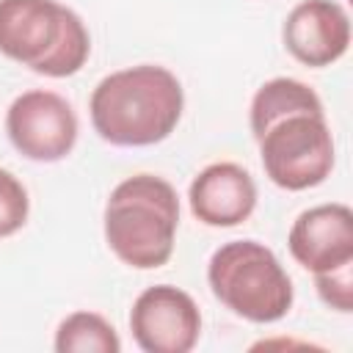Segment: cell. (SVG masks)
Wrapping results in <instances>:
<instances>
[{"instance_id":"1","label":"cell","mask_w":353,"mask_h":353,"mask_svg":"<svg viewBox=\"0 0 353 353\" xmlns=\"http://www.w3.org/2000/svg\"><path fill=\"white\" fill-rule=\"evenodd\" d=\"M182 110V83L160 63L110 72L88 99L94 132L113 146H154L165 141L176 130Z\"/></svg>"},{"instance_id":"12","label":"cell","mask_w":353,"mask_h":353,"mask_svg":"<svg viewBox=\"0 0 353 353\" xmlns=\"http://www.w3.org/2000/svg\"><path fill=\"white\" fill-rule=\"evenodd\" d=\"M52 347L58 353H119L116 328L97 312H72L55 328Z\"/></svg>"},{"instance_id":"14","label":"cell","mask_w":353,"mask_h":353,"mask_svg":"<svg viewBox=\"0 0 353 353\" xmlns=\"http://www.w3.org/2000/svg\"><path fill=\"white\" fill-rule=\"evenodd\" d=\"M314 287H317V295L325 306H331L342 314L353 312V265L339 268L334 273L314 276Z\"/></svg>"},{"instance_id":"10","label":"cell","mask_w":353,"mask_h":353,"mask_svg":"<svg viewBox=\"0 0 353 353\" xmlns=\"http://www.w3.org/2000/svg\"><path fill=\"white\" fill-rule=\"evenodd\" d=\"M188 204L193 218L204 226H240L256 210V182L237 163H210L193 176L188 188Z\"/></svg>"},{"instance_id":"3","label":"cell","mask_w":353,"mask_h":353,"mask_svg":"<svg viewBox=\"0 0 353 353\" xmlns=\"http://www.w3.org/2000/svg\"><path fill=\"white\" fill-rule=\"evenodd\" d=\"M0 55L44 77H72L91 55V36L58 0H0Z\"/></svg>"},{"instance_id":"2","label":"cell","mask_w":353,"mask_h":353,"mask_svg":"<svg viewBox=\"0 0 353 353\" xmlns=\"http://www.w3.org/2000/svg\"><path fill=\"white\" fill-rule=\"evenodd\" d=\"M176 229L179 196L174 185L163 176L132 174L121 179L105 201V243L127 268H163L174 254Z\"/></svg>"},{"instance_id":"11","label":"cell","mask_w":353,"mask_h":353,"mask_svg":"<svg viewBox=\"0 0 353 353\" xmlns=\"http://www.w3.org/2000/svg\"><path fill=\"white\" fill-rule=\"evenodd\" d=\"M292 113H325L323 110V99L317 97V91L295 77H273L268 83H262L251 99V110H248V124H251V135L254 141L279 119L292 116Z\"/></svg>"},{"instance_id":"4","label":"cell","mask_w":353,"mask_h":353,"mask_svg":"<svg viewBox=\"0 0 353 353\" xmlns=\"http://www.w3.org/2000/svg\"><path fill=\"white\" fill-rule=\"evenodd\" d=\"M212 295L248 323H279L295 301L292 279L279 256L259 240H229L207 262Z\"/></svg>"},{"instance_id":"7","label":"cell","mask_w":353,"mask_h":353,"mask_svg":"<svg viewBox=\"0 0 353 353\" xmlns=\"http://www.w3.org/2000/svg\"><path fill=\"white\" fill-rule=\"evenodd\" d=\"M130 331L143 353H188L201 336V312L185 290L154 284L132 301Z\"/></svg>"},{"instance_id":"5","label":"cell","mask_w":353,"mask_h":353,"mask_svg":"<svg viewBox=\"0 0 353 353\" xmlns=\"http://www.w3.org/2000/svg\"><path fill=\"white\" fill-rule=\"evenodd\" d=\"M265 176L290 193L323 185L336 160L325 113H292L273 121L259 138Z\"/></svg>"},{"instance_id":"6","label":"cell","mask_w":353,"mask_h":353,"mask_svg":"<svg viewBox=\"0 0 353 353\" xmlns=\"http://www.w3.org/2000/svg\"><path fill=\"white\" fill-rule=\"evenodd\" d=\"M77 113L55 91L30 88L6 110V135L11 146L33 163H58L77 143Z\"/></svg>"},{"instance_id":"8","label":"cell","mask_w":353,"mask_h":353,"mask_svg":"<svg viewBox=\"0 0 353 353\" xmlns=\"http://www.w3.org/2000/svg\"><path fill=\"white\" fill-rule=\"evenodd\" d=\"M292 259L312 276L334 273L353 265V212L347 204L331 201L303 210L287 234Z\"/></svg>"},{"instance_id":"9","label":"cell","mask_w":353,"mask_h":353,"mask_svg":"<svg viewBox=\"0 0 353 353\" xmlns=\"http://www.w3.org/2000/svg\"><path fill=\"white\" fill-rule=\"evenodd\" d=\"M281 41L298 63L331 66L350 47V17L336 0H301L281 25Z\"/></svg>"},{"instance_id":"13","label":"cell","mask_w":353,"mask_h":353,"mask_svg":"<svg viewBox=\"0 0 353 353\" xmlns=\"http://www.w3.org/2000/svg\"><path fill=\"white\" fill-rule=\"evenodd\" d=\"M30 199L25 185L6 168H0V237L17 234L28 223Z\"/></svg>"}]
</instances>
